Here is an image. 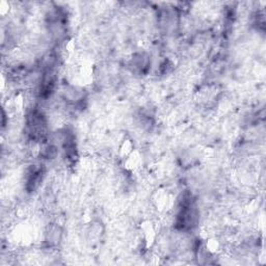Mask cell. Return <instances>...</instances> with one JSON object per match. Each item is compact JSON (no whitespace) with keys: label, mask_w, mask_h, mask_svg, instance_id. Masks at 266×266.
I'll list each match as a JSON object with an SVG mask.
<instances>
[{"label":"cell","mask_w":266,"mask_h":266,"mask_svg":"<svg viewBox=\"0 0 266 266\" xmlns=\"http://www.w3.org/2000/svg\"><path fill=\"white\" fill-rule=\"evenodd\" d=\"M42 177H43V170L37 166H34L28 171V174H27V179H26L27 189L35 190L39 186L40 182L42 181Z\"/></svg>","instance_id":"cell-1"}]
</instances>
